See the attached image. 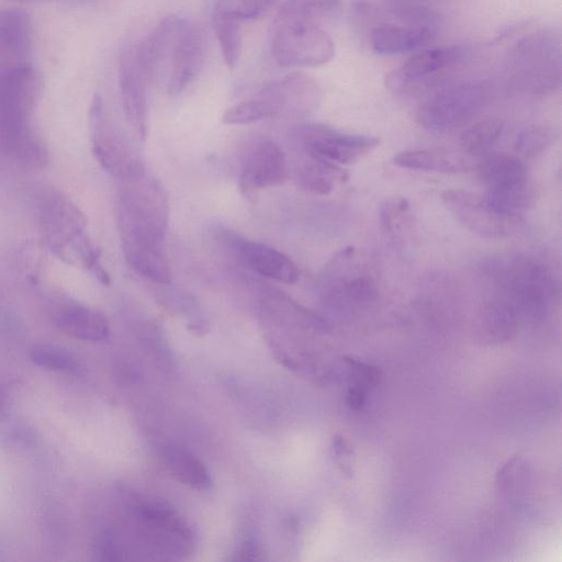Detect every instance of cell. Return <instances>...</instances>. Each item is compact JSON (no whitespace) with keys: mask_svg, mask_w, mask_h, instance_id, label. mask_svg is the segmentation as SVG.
I'll return each instance as SVG.
<instances>
[{"mask_svg":"<svg viewBox=\"0 0 562 562\" xmlns=\"http://www.w3.org/2000/svg\"><path fill=\"white\" fill-rule=\"evenodd\" d=\"M168 220V201L158 180L144 173L124 181L117 205L124 258L138 274L159 284L171 281V268L165 251Z\"/></svg>","mask_w":562,"mask_h":562,"instance_id":"obj_1","label":"cell"},{"mask_svg":"<svg viewBox=\"0 0 562 562\" xmlns=\"http://www.w3.org/2000/svg\"><path fill=\"white\" fill-rule=\"evenodd\" d=\"M204 52L201 30L186 19L168 15L136 48V56L147 81L176 95L196 78Z\"/></svg>","mask_w":562,"mask_h":562,"instance_id":"obj_2","label":"cell"},{"mask_svg":"<svg viewBox=\"0 0 562 562\" xmlns=\"http://www.w3.org/2000/svg\"><path fill=\"white\" fill-rule=\"evenodd\" d=\"M37 71L19 65L0 71V139L4 147L29 162H43L45 151L29 119L40 92Z\"/></svg>","mask_w":562,"mask_h":562,"instance_id":"obj_3","label":"cell"},{"mask_svg":"<svg viewBox=\"0 0 562 562\" xmlns=\"http://www.w3.org/2000/svg\"><path fill=\"white\" fill-rule=\"evenodd\" d=\"M561 38L548 27L530 30L509 47L505 72L509 83L529 95H547L561 86Z\"/></svg>","mask_w":562,"mask_h":562,"instance_id":"obj_4","label":"cell"},{"mask_svg":"<svg viewBox=\"0 0 562 562\" xmlns=\"http://www.w3.org/2000/svg\"><path fill=\"white\" fill-rule=\"evenodd\" d=\"M36 218L49 248L63 259L75 257L91 272L101 268L100 254L86 235V218L61 191L47 188L35 198Z\"/></svg>","mask_w":562,"mask_h":562,"instance_id":"obj_5","label":"cell"},{"mask_svg":"<svg viewBox=\"0 0 562 562\" xmlns=\"http://www.w3.org/2000/svg\"><path fill=\"white\" fill-rule=\"evenodd\" d=\"M487 98L488 88L483 82L448 86L423 102L418 121L430 132H451L472 120L483 109Z\"/></svg>","mask_w":562,"mask_h":562,"instance_id":"obj_6","label":"cell"},{"mask_svg":"<svg viewBox=\"0 0 562 562\" xmlns=\"http://www.w3.org/2000/svg\"><path fill=\"white\" fill-rule=\"evenodd\" d=\"M272 54L283 67H316L331 60L335 43L318 24L280 21L273 35Z\"/></svg>","mask_w":562,"mask_h":562,"instance_id":"obj_7","label":"cell"},{"mask_svg":"<svg viewBox=\"0 0 562 562\" xmlns=\"http://www.w3.org/2000/svg\"><path fill=\"white\" fill-rule=\"evenodd\" d=\"M463 56L464 50L459 46L418 49L387 74L386 87L400 95L422 93L443 79Z\"/></svg>","mask_w":562,"mask_h":562,"instance_id":"obj_8","label":"cell"},{"mask_svg":"<svg viewBox=\"0 0 562 562\" xmlns=\"http://www.w3.org/2000/svg\"><path fill=\"white\" fill-rule=\"evenodd\" d=\"M90 126L93 155L108 172L123 182L145 173L134 148L109 122L98 94L90 106Z\"/></svg>","mask_w":562,"mask_h":562,"instance_id":"obj_9","label":"cell"},{"mask_svg":"<svg viewBox=\"0 0 562 562\" xmlns=\"http://www.w3.org/2000/svg\"><path fill=\"white\" fill-rule=\"evenodd\" d=\"M296 136L308 157L334 164L349 165L358 161L380 144V139L369 135L341 134L328 126L308 124L300 126Z\"/></svg>","mask_w":562,"mask_h":562,"instance_id":"obj_10","label":"cell"},{"mask_svg":"<svg viewBox=\"0 0 562 562\" xmlns=\"http://www.w3.org/2000/svg\"><path fill=\"white\" fill-rule=\"evenodd\" d=\"M442 202L449 212L472 233L499 238L512 234L519 217L504 215L493 209L485 196L467 190H446Z\"/></svg>","mask_w":562,"mask_h":562,"instance_id":"obj_11","label":"cell"},{"mask_svg":"<svg viewBox=\"0 0 562 562\" xmlns=\"http://www.w3.org/2000/svg\"><path fill=\"white\" fill-rule=\"evenodd\" d=\"M288 177L285 156L272 140L254 144L244 156L239 170V188L244 194L278 187Z\"/></svg>","mask_w":562,"mask_h":562,"instance_id":"obj_12","label":"cell"},{"mask_svg":"<svg viewBox=\"0 0 562 562\" xmlns=\"http://www.w3.org/2000/svg\"><path fill=\"white\" fill-rule=\"evenodd\" d=\"M557 289L549 269L532 261L515 266L508 279V290L514 302L512 305L532 316L546 312Z\"/></svg>","mask_w":562,"mask_h":562,"instance_id":"obj_13","label":"cell"},{"mask_svg":"<svg viewBox=\"0 0 562 562\" xmlns=\"http://www.w3.org/2000/svg\"><path fill=\"white\" fill-rule=\"evenodd\" d=\"M147 79L136 50L126 48L119 60V87L124 115L134 132L145 139L148 132Z\"/></svg>","mask_w":562,"mask_h":562,"instance_id":"obj_14","label":"cell"},{"mask_svg":"<svg viewBox=\"0 0 562 562\" xmlns=\"http://www.w3.org/2000/svg\"><path fill=\"white\" fill-rule=\"evenodd\" d=\"M136 516L156 540L171 552L187 551L192 535L188 525L169 506L157 502H143L136 507Z\"/></svg>","mask_w":562,"mask_h":562,"instance_id":"obj_15","label":"cell"},{"mask_svg":"<svg viewBox=\"0 0 562 562\" xmlns=\"http://www.w3.org/2000/svg\"><path fill=\"white\" fill-rule=\"evenodd\" d=\"M236 249L243 262L262 277L286 284L295 283L300 278V270L293 260L269 245L239 240Z\"/></svg>","mask_w":562,"mask_h":562,"instance_id":"obj_16","label":"cell"},{"mask_svg":"<svg viewBox=\"0 0 562 562\" xmlns=\"http://www.w3.org/2000/svg\"><path fill=\"white\" fill-rule=\"evenodd\" d=\"M436 30L406 23H383L370 32V44L379 55L394 56L413 53L429 43Z\"/></svg>","mask_w":562,"mask_h":562,"instance_id":"obj_17","label":"cell"},{"mask_svg":"<svg viewBox=\"0 0 562 562\" xmlns=\"http://www.w3.org/2000/svg\"><path fill=\"white\" fill-rule=\"evenodd\" d=\"M53 321L61 331L82 340L100 341L110 334L104 315L78 302L59 304L53 313Z\"/></svg>","mask_w":562,"mask_h":562,"instance_id":"obj_18","label":"cell"},{"mask_svg":"<svg viewBox=\"0 0 562 562\" xmlns=\"http://www.w3.org/2000/svg\"><path fill=\"white\" fill-rule=\"evenodd\" d=\"M393 162L402 168L436 171V172H461L468 169V160L459 153L442 149H416L398 153Z\"/></svg>","mask_w":562,"mask_h":562,"instance_id":"obj_19","label":"cell"},{"mask_svg":"<svg viewBox=\"0 0 562 562\" xmlns=\"http://www.w3.org/2000/svg\"><path fill=\"white\" fill-rule=\"evenodd\" d=\"M162 463L176 480L192 488L207 490L212 485L211 475L204 463L184 448L166 447L162 450Z\"/></svg>","mask_w":562,"mask_h":562,"instance_id":"obj_20","label":"cell"},{"mask_svg":"<svg viewBox=\"0 0 562 562\" xmlns=\"http://www.w3.org/2000/svg\"><path fill=\"white\" fill-rule=\"evenodd\" d=\"M33 43V23L22 9L0 10V47L15 55H26Z\"/></svg>","mask_w":562,"mask_h":562,"instance_id":"obj_21","label":"cell"},{"mask_svg":"<svg viewBox=\"0 0 562 562\" xmlns=\"http://www.w3.org/2000/svg\"><path fill=\"white\" fill-rule=\"evenodd\" d=\"M477 173L487 189L528 178L526 166L521 159L504 153L485 156L477 166Z\"/></svg>","mask_w":562,"mask_h":562,"instance_id":"obj_22","label":"cell"},{"mask_svg":"<svg viewBox=\"0 0 562 562\" xmlns=\"http://www.w3.org/2000/svg\"><path fill=\"white\" fill-rule=\"evenodd\" d=\"M490 205L497 212L519 217L535 201V189L528 178L495 188H488L484 195Z\"/></svg>","mask_w":562,"mask_h":562,"instance_id":"obj_23","label":"cell"},{"mask_svg":"<svg viewBox=\"0 0 562 562\" xmlns=\"http://www.w3.org/2000/svg\"><path fill=\"white\" fill-rule=\"evenodd\" d=\"M347 179L348 173L337 164L313 157H308L299 175L301 186L316 194H328Z\"/></svg>","mask_w":562,"mask_h":562,"instance_id":"obj_24","label":"cell"},{"mask_svg":"<svg viewBox=\"0 0 562 562\" xmlns=\"http://www.w3.org/2000/svg\"><path fill=\"white\" fill-rule=\"evenodd\" d=\"M341 0H286L280 8V21H304L318 24L319 21L336 16Z\"/></svg>","mask_w":562,"mask_h":562,"instance_id":"obj_25","label":"cell"},{"mask_svg":"<svg viewBox=\"0 0 562 562\" xmlns=\"http://www.w3.org/2000/svg\"><path fill=\"white\" fill-rule=\"evenodd\" d=\"M503 130L504 123L499 119L481 120L462 132L460 146L469 155L486 154L499 139Z\"/></svg>","mask_w":562,"mask_h":562,"instance_id":"obj_26","label":"cell"},{"mask_svg":"<svg viewBox=\"0 0 562 562\" xmlns=\"http://www.w3.org/2000/svg\"><path fill=\"white\" fill-rule=\"evenodd\" d=\"M278 115L268 97L260 90L255 97L241 101L223 114V122L231 125L248 124Z\"/></svg>","mask_w":562,"mask_h":562,"instance_id":"obj_27","label":"cell"},{"mask_svg":"<svg viewBox=\"0 0 562 562\" xmlns=\"http://www.w3.org/2000/svg\"><path fill=\"white\" fill-rule=\"evenodd\" d=\"M278 0H216L212 15L232 19L237 22L265 16Z\"/></svg>","mask_w":562,"mask_h":562,"instance_id":"obj_28","label":"cell"},{"mask_svg":"<svg viewBox=\"0 0 562 562\" xmlns=\"http://www.w3.org/2000/svg\"><path fill=\"white\" fill-rule=\"evenodd\" d=\"M212 21L224 61L232 69L237 64L241 52L240 23L215 15H212Z\"/></svg>","mask_w":562,"mask_h":562,"instance_id":"obj_29","label":"cell"},{"mask_svg":"<svg viewBox=\"0 0 562 562\" xmlns=\"http://www.w3.org/2000/svg\"><path fill=\"white\" fill-rule=\"evenodd\" d=\"M558 137L553 126L535 124L524 128L517 134L514 148L524 157H533L550 147Z\"/></svg>","mask_w":562,"mask_h":562,"instance_id":"obj_30","label":"cell"},{"mask_svg":"<svg viewBox=\"0 0 562 562\" xmlns=\"http://www.w3.org/2000/svg\"><path fill=\"white\" fill-rule=\"evenodd\" d=\"M482 324L495 337L508 336L516 326L515 307L502 300L492 301L483 311Z\"/></svg>","mask_w":562,"mask_h":562,"instance_id":"obj_31","label":"cell"},{"mask_svg":"<svg viewBox=\"0 0 562 562\" xmlns=\"http://www.w3.org/2000/svg\"><path fill=\"white\" fill-rule=\"evenodd\" d=\"M331 296L348 303H368L378 297V286L370 276H356L335 284Z\"/></svg>","mask_w":562,"mask_h":562,"instance_id":"obj_32","label":"cell"},{"mask_svg":"<svg viewBox=\"0 0 562 562\" xmlns=\"http://www.w3.org/2000/svg\"><path fill=\"white\" fill-rule=\"evenodd\" d=\"M30 356L34 363L47 370L64 373H75L79 370L76 359L68 351L56 346H35Z\"/></svg>","mask_w":562,"mask_h":562,"instance_id":"obj_33","label":"cell"},{"mask_svg":"<svg viewBox=\"0 0 562 562\" xmlns=\"http://www.w3.org/2000/svg\"><path fill=\"white\" fill-rule=\"evenodd\" d=\"M391 11L402 23L411 25L437 30L440 23V16L436 11L416 1L396 0L392 3Z\"/></svg>","mask_w":562,"mask_h":562,"instance_id":"obj_34","label":"cell"},{"mask_svg":"<svg viewBox=\"0 0 562 562\" xmlns=\"http://www.w3.org/2000/svg\"><path fill=\"white\" fill-rule=\"evenodd\" d=\"M409 204L406 199L385 200L380 206V223L385 234L394 235L401 226L402 217L407 213Z\"/></svg>","mask_w":562,"mask_h":562,"instance_id":"obj_35","label":"cell"},{"mask_svg":"<svg viewBox=\"0 0 562 562\" xmlns=\"http://www.w3.org/2000/svg\"><path fill=\"white\" fill-rule=\"evenodd\" d=\"M335 460L340 468V470L347 475L352 474V450L348 442L341 437L338 436L334 439L333 446Z\"/></svg>","mask_w":562,"mask_h":562,"instance_id":"obj_36","label":"cell"},{"mask_svg":"<svg viewBox=\"0 0 562 562\" xmlns=\"http://www.w3.org/2000/svg\"><path fill=\"white\" fill-rule=\"evenodd\" d=\"M11 1H18V2H31V1H40V0H11Z\"/></svg>","mask_w":562,"mask_h":562,"instance_id":"obj_37","label":"cell"},{"mask_svg":"<svg viewBox=\"0 0 562 562\" xmlns=\"http://www.w3.org/2000/svg\"><path fill=\"white\" fill-rule=\"evenodd\" d=\"M1 406H2V396H1V393H0V409H1Z\"/></svg>","mask_w":562,"mask_h":562,"instance_id":"obj_38","label":"cell"},{"mask_svg":"<svg viewBox=\"0 0 562 562\" xmlns=\"http://www.w3.org/2000/svg\"><path fill=\"white\" fill-rule=\"evenodd\" d=\"M407 1H424V0H407Z\"/></svg>","mask_w":562,"mask_h":562,"instance_id":"obj_39","label":"cell"}]
</instances>
